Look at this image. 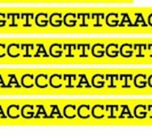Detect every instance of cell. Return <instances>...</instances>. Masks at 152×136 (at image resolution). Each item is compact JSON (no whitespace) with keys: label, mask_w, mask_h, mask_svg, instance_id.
<instances>
[{"label":"cell","mask_w":152,"mask_h":136,"mask_svg":"<svg viewBox=\"0 0 152 136\" xmlns=\"http://www.w3.org/2000/svg\"><path fill=\"white\" fill-rule=\"evenodd\" d=\"M91 88L95 89H102L105 87V75L102 73H96L91 78Z\"/></svg>","instance_id":"cell-1"},{"label":"cell","mask_w":152,"mask_h":136,"mask_svg":"<svg viewBox=\"0 0 152 136\" xmlns=\"http://www.w3.org/2000/svg\"><path fill=\"white\" fill-rule=\"evenodd\" d=\"M77 117L79 119L87 120L91 118V106L89 104H81L77 107Z\"/></svg>","instance_id":"cell-2"},{"label":"cell","mask_w":152,"mask_h":136,"mask_svg":"<svg viewBox=\"0 0 152 136\" xmlns=\"http://www.w3.org/2000/svg\"><path fill=\"white\" fill-rule=\"evenodd\" d=\"M91 25L93 28H102L105 25V15L103 13H94L91 14Z\"/></svg>","instance_id":"cell-3"},{"label":"cell","mask_w":152,"mask_h":136,"mask_svg":"<svg viewBox=\"0 0 152 136\" xmlns=\"http://www.w3.org/2000/svg\"><path fill=\"white\" fill-rule=\"evenodd\" d=\"M119 21H120V14L112 12V13H109L107 15H105V25L107 28H118L119 26Z\"/></svg>","instance_id":"cell-4"},{"label":"cell","mask_w":152,"mask_h":136,"mask_svg":"<svg viewBox=\"0 0 152 136\" xmlns=\"http://www.w3.org/2000/svg\"><path fill=\"white\" fill-rule=\"evenodd\" d=\"M134 118H136L138 120H144L148 118V105L144 104H137L134 106V111H133Z\"/></svg>","instance_id":"cell-5"},{"label":"cell","mask_w":152,"mask_h":136,"mask_svg":"<svg viewBox=\"0 0 152 136\" xmlns=\"http://www.w3.org/2000/svg\"><path fill=\"white\" fill-rule=\"evenodd\" d=\"M133 85L137 89H144L148 86V77L144 73H138L133 78Z\"/></svg>","instance_id":"cell-6"},{"label":"cell","mask_w":152,"mask_h":136,"mask_svg":"<svg viewBox=\"0 0 152 136\" xmlns=\"http://www.w3.org/2000/svg\"><path fill=\"white\" fill-rule=\"evenodd\" d=\"M48 54L49 56H52L54 58H60L63 56V45L61 42H53L49 46L48 49Z\"/></svg>","instance_id":"cell-7"},{"label":"cell","mask_w":152,"mask_h":136,"mask_svg":"<svg viewBox=\"0 0 152 136\" xmlns=\"http://www.w3.org/2000/svg\"><path fill=\"white\" fill-rule=\"evenodd\" d=\"M119 55H121L124 58H130L134 55V44L125 42L119 47Z\"/></svg>","instance_id":"cell-8"},{"label":"cell","mask_w":152,"mask_h":136,"mask_svg":"<svg viewBox=\"0 0 152 136\" xmlns=\"http://www.w3.org/2000/svg\"><path fill=\"white\" fill-rule=\"evenodd\" d=\"M34 25L38 28H46L49 25V15L46 13H38L34 15Z\"/></svg>","instance_id":"cell-9"},{"label":"cell","mask_w":152,"mask_h":136,"mask_svg":"<svg viewBox=\"0 0 152 136\" xmlns=\"http://www.w3.org/2000/svg\"><path fill=\"white\" fill-rule=\"evenodd\" d=\"M91 118L96 120L104 119L105 118V105L95 104L94 106H91Z\"/></svg>","instance_id":"cell-10"},{"label":"cell","mask_w":152,"mask_h":136,"mask_svg":"<svg viewBox=\"0 0 152 136\" xmlns=\"http://www.w3.org/2000/svg\"><path fill=\"white\" fill-rule=\"evenodd\" d=\"M119 47L118 42H109L105 45V54L110 58H117L119 56Z\"/></svg>","instance_id":"cell-11"},{"label":"cell","mask_w":152,"mask_h":136,"mask_svg":"<svg viewBox=\"0 0 152 136\" xmlns=\"http://www.w3.org/2000/svg\"><path fill=\"white\" fill-rule=\"evenodd\" d=\"M63 25L66 28H76L78 25V18L77 14L75 13H66L65 15H63Z\"/></svg>","instance_id":"cell-12"},{"label":"cell","mask_w":152,"mask_h":136,"mask_svg":"<svg viewBox=\"0 0 152 136\" xmlns=\"http://www.w3.org/2000/svg\"><path fill=\"white\" fill-rule=\"evenodd\" d=\"M91 54L95 58H102L105 55V44L97 42L93 45L91 48Z\"/></svg>","instance_id":"cell-13"},{"label":"cell","mask_w":152,"mask_h":136,"mask_svg":"<svg viewBox=\"0 0 152 136\" xmlns=\"http://www.w3.org/2000/svg\"><path fill=\"white\" fill-rule=\"evenodd\" d=\"M48 78L46 73H40L37 77H34V86L39 89H46L48 88L49 83H48Z\"/></svg>","instance_id":"cell-14"},{"label":"cell","mask_w":152,"mask_h":136,"mask_svg":"<svg viewBox=\"0 0 152 136\" xmlns=\"http://www.w3.org/2000/svg\"><path fill=\"white\" fill-rule=\"evenodd\" d=\"M34 113H36V106L31 105V104H26L21 107V117L23 119H33L34 118Z\"/></svg>","instance_id":"cell-15"},{"label":"cell","mask_w":152,"mask_h":136,"mask_svg":"<svg viewBox=\"0 0 152 136\" xmlns=\"http://www.w3.org/2000/svg\"><path fill=\"white\" fill-rule=\"evenodd\" d=\"M21 86L25 89H31L34 86V76L32 73H25L21 77Z\"/></svg>","instance_id":"cell-16"},{"label":"cell","mask_w":152,"mask_h":136,"mask_svg":"<svg viewBox=\"0 0 152 136\" xmlns=\"http://www.w3.org/2000/svg\"><path fill=\"white\" fill-rule=\"evenodd\" d=\"M7 55L12 58H17L21 56V44L12 42L7 46Z\"/></svg>","instance_id":"cell-17"},{"label":"cell","mask_w":152,"mask_h":136,"mask_svg":"<svg viewBox=\"0 0 152 136\" xmlns=\"http://www.w3.org/2000/svg\"><path fill=\"white\" fill-rule=\"evenodd\" d=\"M91 44L89 42H80L77 45V52L79 57L81 58H87L91 53Z\"/></svg>","instance_id":"cell-18"},{"label":"cell","mask_w":152,"mask_h":136,"mask_svg":"<svg viewBox=\"0 0 152 136\" xmlns=\"http://www.w3.org/2000/svg\"><path fill=\"white\" fill-rule=\"evenodd\" d=\"M48 83L49 86L54 89H60L63 86V76L58 73H54L48 78Z\"/></svg>","instance_id":"cell-19"},{"label":"cell","mask_w":152,"mask_h":136,"mask_svg":"<svg viewBox=\"0 0 152 136\" xmlns=\"http://www.w3.org/2000/svg\"><path fill=\"white\" fill-rule=\"evenodd\" d=\"M77 105H73V104H66V105L63 107V117L66 118L69 120H72L77 118Z\"/></svg>","instance_id":"cell-20"},{"label":"cell","mask_w":152,"mask_h":136,"mask_svg":"<svg viewBox=\"0 0 152 136\" xmlns=\"http://www.w3.org/2000/svg\"><path fill=\"white\" fill-rule=\"evenodd\" d=\"M34 23L33 13H23L21 14V25L23 28H32Z\"/></svg>","instance_id":"cell-21"},{"label":"cell","mask_w":152,"mask_h":136,"mask_svg":"<svg viewBox=\"0 0 152 136\" xmlns=\"http://www.w3.org/2000/svg\"><path fill=\"white\" fill-rule=\"evenodd\" d=\"M79 28H89L91 26V14L89 13H79L77 14Z\"/></svg>","instance_id":"cell-22"},{"label":"cell","mask_w":152,"mask_h":136,"mask_svg":"<svg viewBox=\"0 0 152 136\" xmlns=\"http://www.w3.org/2000/svg\"><path fill=\"white\" fill-rule=\"evenodd\" d=\"M49 25L52 28L63 26V14L62 13H53L52 15H49Z\"/></svg>","instance_id":"cell-23"},{"label":"cell","mask_w":152,"mask_h":136,"mask_svg":"<svg viewBox=\"0 0 152 136\" xmlns=\"http://www.w3.org/2000/svg\"><path fill=\"white\" fill-rule=\"evenodd\" d=\"M76 88H80V89H89V88H91V85L86 75L81 73V75L77 76Z\"/></svg>","instance_id":"cell-24"},{"label":"cell","mask_w":152,"mask_h":136,"mask_svg":"<svg viewBox=\"0 0 152 136\" xmlns=\"http://www.w3.org/2000/svg\"><path fill=\"white\" fill-rule=\"evenodd\" d=\"M21 24V14L9 13L7 14V25L9 28H17Z\"/></svg>","instance_id":"cell-25"},{"label":"cell","mask_w":152,"mask_h":136,"mask_svg":"<svg viewBox=\"0 0 152 136\" xmlns=\"http://www.w3.org/2000/svg\"><path fill=\"white\" fill-rule=\"evenodd\" d=\"M118 114H119V105H105V117L107 119H118Z\"/></svg>","instance_id":"cell-26"},{"label":"cell","mask_w":152,"mask_h":136,"mask_svg":"<svg viewBox=\"0 0 152 136\" xmlns=\"http://www.w3.org/2000/svg\"><path fill=\"white\" fill-rule=\"evenodd\" d=\"M7 117L10 119H18L21 117V106L17 104H12L7 107Z\"/></svg>","instance_id":"cell-27"},{"label":"cell","mask_w":152,"mask_h":136,"mask_svg":"<svg viewBox=\"0 0 152 136\" xmlns=\"http://www.w3.org/2000/svg\"><path fill=\"white\" fill-rule=\"evenodd\" d=\"M77 52V45L76 44H72V42H66L63 45V55L65 57H75L76 56Z\"/></svg>","instance_id":"cell-28"},{"label":"cell","mask_w":152,"mask_h":136,"mask_svg":"<svg viewBox=\"0 0 152 136\" xmlns=\"http://www.w3.org/2000/svg\"><path fill=\"white\" fill-rule=\"evenodd\" d=\"M34 44H21V55L23 57H33Z\"/></svg>","instance_id":"cell-29"},{"label":"cell","mask_w":152,"mask_h":136,"mask_svg":"<svg viewBox=\"0 0 152 136\" xmlns=\"http://www.w3.org/2000/svg\"><path fill=\"white\" fill-rule=\"evenodd\" d=\"M49 56V54L47 53V50H46V47L44 44H41V42H39V44H36L34 45V54H33V57H38V58H41V57H48Z\"/></svg>","instance_id":"cell-30"},{"label":"cell","mask_w":152,"mask_h":136,"mask_svg":"<svg viewBox=\"0 0 152 136\" xmlns=\"http://www.w3.org/2000/svg\"><path fill=\"white\" fill-rule=\"evenodd\" d=\"M132 26L134 28H138V26H142V28H146L148 26V23L145 22V18L143 13H135L134 14V21L132 23Z\"/></svg>","instance_id":"cell-31"},{"label":"cell","mask_w":152,"mask_h":136,"mask_svg":"<svg viewBox=\"0 0 152 136\" xmlns=\"http://www.w3.org/2000/svg\"><path fill=\"white\" fill-rule=\"evenodd\" d=\"M77 83V76L76 75H64L63 76V85L65 88H75Z\"/></svg>","instance_id":"cell-32"},{"label":"cell","mask_w":152,"mask_h":136,"mask_svg":"<svg viewBox=\"0 0 152 136\" xmlns=\"http://www.w3.org/2000/svg\"><path fill=\"white\" fill-rule=\"evenodd\" d=\"M119 119H133L134 116H132L130 109L128 105H120L119 106V114H118Z\"/></svg>","instance_id":"cell-33"},{"label":"cell","mask_w":152,"mask_h":136,"mask_svg":"<svg viewBox=\"0 0 152 136\" xmlns=\"http://www.w3.org/2000/svg\"><path fill=\"white\" fill-rule=\"evenodd\" d=\"M145 52H148V46L145 44H134V55L136 57H144Z\"/></svg>","instance_id":"cell-34"},{"label":"cell","mask_w":152,"mask_h":136,"mask_svg":"<svg viewBox=\"0 0 152 136\" xmlns=\"http://www.w3.org/2000/svg\"><path fill=\"white\" fill-rule=\"evenodd\" d=\"M119 26L120 28H129V26H132V21H130V16L128 13H121L120 14Z\"/></svg>","instance_id":"cell-35"},{"label":"cell","mask_w":152,"mask_h":136,"mask_svg":"<svg viewBox=\"0 0 152 136\" xmlns=\"http://www.w3.org/2000/svg\"><path fill=\"white\" fill-rule=\"evenodd\" d=\"M36 119H48V113L46 111V107L44 105H37L36 106V113H34Z\"/></svg>","instance_id":"cell-36"},{"label":"cell","mask_w":152,"mask_h":136,"mask_svg":"<svg viewBox=\"0 0 152 136\" xmlns=\"http://www.w3.org/2000/svg\"><path fill=\"white\" fill-rule=\"evenodd\" d=\"M6 85H7V88H20L21 87V83H18L15 75H8V83Z\"/></svg>","instance_id":"cell-37"},{"label":"cell","mask_w":152,"mask_h":136,"mask_svg":"<svg viewBox=\"0 0 152 136\" xmlns=\"http://www.w3.org/2000/svg\"><path fill=\"white\" fill-rule=\"evenodd\" d=\"M48 118H53V119H62L64 118L63 113H61L60 107L57 105H50V114L48 116Z\"/></svg>","instance_id":"cell-38"},{"label":"cell","mask_w":152,"mask_h":136,"mask_svg":"<svg viewBox=\"0 0 152 136\" xmlns=\"http://www.w3.org/2000/svg\"><path fill=\"white\" fill-rule=\"evenodd\" d=\"M117 78L115 75H107L105 76V85L107 88H115L117 87Z\"/></svg>","instance_id":"cell-39"},{"label":"cell","mask_w":152,"mask_h":136,"mask_svg":"<svg viewBox=\"0 0 152 136\" xmlns=\"http://www.w3.org/2000/svg\"><path fill=\"white\" fill-rule=\"evenodd\" d=\"M7 55V46L5 42H0V58L5 57Z\"/></svg>","instance_id":"cell-40"},{"label":"cell","mask_w":152,"mask_h":136,"mask_svg":"<svg viewBox=\"0 0 152 136\" xmlns=\"http://www.w3.org/2000/svg\"><path fill=\"white\" fill-rule=\"evenodd\" d=\"M7 25V14L0 13V28H4Z\"/></svg>","instance_id":"cell-41"},{"label":"cell","mask_w":152,"mask_h":136,"mask_svg":"<svg viewBox=\"0 0 152 136\" xmlns=\"http://www.w3.org/2000/svg\"><path fill=\"white\" fill-rule=\"evenodd\" d=\"M0 87H1V88H7V85L4 81V78H2L1 75H0Z\"/></svg>","instance_id":"cell-42"},{"label":"cell","mask_w":152,"mask_h":136,"mask_svg":"<svg viewBox=\"0 0 152 136\" xmlns=\"http://www.w3.org/2000/svg\"><path fill=\"white\" fill-rule=\"evenodd\" d=\"M5 118H7V116H6V114H5V112H4L2 106L0 105V119H5Z\"/></svg>","instance_id":"cell-43"},{"label":"cell","mask_w":152,"mask_h":136,"mask_svg":"<svg viewBox=\"0 0 152 136\" xmlns=\"http://www.w3.org/2000/svg\"><path fill=\"white\" fill-rule=\"evenodd\" d=\"M148 26H151L152 28V13H150L149 15H148Z\"/></svg>","instance_id":"cell-44"},{"label":"cell","mask_w":152,"mask_h":136,"mask_svg":"<svg viewBox=\"0 0 152 136\" xmlns=\"http://www.w3.org/2000/svg\"><path fill=\"white\" fill-rule=\"evenodd\" d=\"M148 117L152 119V105H148Z\"/></svg>","instance_id":"cell-45"},{"label":"cell","mask_w":152,"mask_h":136,"mask_svg":"<svg viewBox=\"0 0 152 136\" xmlns=\"http://www.w3.org/2000/svg\"><path fill=\"white\" fill-rule=\"evenodd\" d=\"M148 86L150 88H152V75H150V76L148 77Z\"/></svg>","instance_id":"cell-46"},{"label":"cell","mask_w":152,"mask_h":136,"mask_svg":"<svg viewBox=\"0 0 152 136\" xmlns=\"http://www.w3.org/2000/svg\"><path fill=\"white\" fill-rule=\"evenodd\" d=\"M148 52H150V56L152 57V44L148 46Z\"/></svg>","instance_id":"cell-47"}]
</instances>
